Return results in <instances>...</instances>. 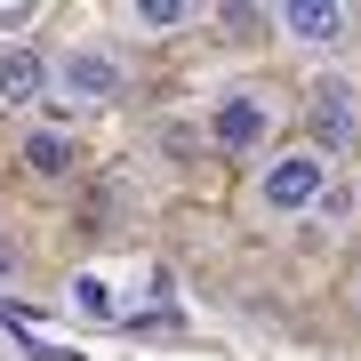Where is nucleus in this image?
Listing matches in <instances>:
<instances>
[{"instance_id": "nucleus-5", "label": "nucleus", "mask_w": 361, "mask_h": 361, "mask_svg": "<svg viewBox=\"0 0 361 361\" xmlns=\"http://www.w3.org/2000/svg\"><path fill=\"white\" fill-rule=\"evenodd\" d=\"M265 25H281L297 49H337L361 16L345 8V0H281V8H265Z\"/></svg>"}, {"instance_id": "nucleus-10", "label": "nucleus", "mask_w": 361, "mask_h": 361, "mask_svg": "<svg viewBox=\"0 0 361 361\" xmlns=\"http://www.w3.org/2000/svg\"><path fill=\"white\" fill-rule=\"evenodd\" d=\"M32 16H40L32 0H0V49H16V32H25Z\"/></svg>"}, {"instance_id": "nucleus-7", "label": "nucleus", "mask_w": 361, "mask_h": 361, "mask_svg": "<svg viewBox=\"0 0 361 361\" xmlns=\"http://www.w3.org/2000/svg\"><path fill=\"white\" fill-rule=\"evenodd\" d=\"M16 161H25V177H40V185H65L80 153H73V137H65V129H25Z\"/></svg>"}, {"instance_id": "nucleus-2", "label": "nucleus", "mask_w": 361, "mask_h": 361, "mask_svg": "<svg viewBox=\"0 0 361 361\" xmlns=\"http://www.w3.org/2000/svg\"><path fill=\"white\" fill-rule=\"evenodd\" d=\"M273 121H281V97L257 89V80H241V89H217L209 104V145H217L225 161H249L273 145Z\"/></svg>"}, {"instance_id": "nucleus-9", "label": "nucleus", "mask_w": 361, "mask_h": 361, "mask_svg": "<svg viewBox=\"0 0 361 361\" xmlns=\"http://www.w3.org/2000/svg\"><path fill=\"white\" fill-rule=\"evenodd\" d=\"M129 25H145V32H185V25H201V8H193V0H137Z\"/></svg>"}, {"instance_id": "nucleus-4", "label": "nucleus", "mask_w": 361, "mask_h": 361, "mask_svg": "<svg viewBox=\"0 0 361 361\" xmlns=\"http://www.w3.org/2000/svg\"><path fill=\"white\" fill-rule=\"evenodd\" d=\"M305 113H313V153H345V145L361 137V113H353V80L345 73H322V80H313V89H305Z\"/></svg>"}, {"instance_id": "nucleus-8", "label": "nucleus", "mask_w": 361, "mask_h": 361, "mask_svg": "<svg viewBox=\"0 0 361 361\" xmlns=\"http://www.w3.org/2000/svg\"><path fill=\"white\" fill-rule=\"evenodd\" d=\"M65 305H73V322H113V313H121V289H113V273H73V281H65Z\"/></svg>"}, {"instance_id": "nucleus-6", "label": "nucleus", "mask_w": 361, "mask_h": 361, "mask_svg": "<svg viewBox=\"0 0 361 361\" xmlns=\"http://www.w3.org/2000/svg\"><path fill=\"white\" fill-rule=\"evenodd\" d=\"M40 97H56V56H40V49H0V104L8 113H25V104H40Z\"/></svg>"}, {"instance_id": "nucleus-3", "label": "nucleus", "mask_w": 361, "mask_h": 361, "mask_svg": "<svg viewBox=\"0 0 361 361\" xmlns=\"http://www.w3.org/2000/svg\"><path fill=\"white\" fill-rule=\"evenodd\" d=\"M56 97L80 104V113H113V104L129 97V56L104 49V40H73V49L56 56Z\"/></svg>"}, {"instance_id": "nucleus-1", "label": "nucleus", "mask_w": 361, "mask_h": 361, "mask_svg": "<svg viewBox=\"0 0 361 361\" xmlns=\"http://www.w3.org/2000/svg\"><path fill=\"white\" fill-rule=\"evenodd\" d=\"M337 185V161L313 153V145H281L265 169H257V209L265 217H313Z\"/></svg>"}]
</instances>
